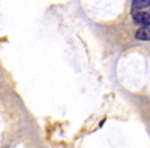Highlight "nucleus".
Listing matches in <instances>:
<instances>
[{"mask_svg":"<svg viewBox=\"0 0 150 148\" xmlns=\"http://www.w3.org/2000/svg\"><path fill=\"white\" fill-rule=\"evenodd\" d=\"M134 21L139 25H150V15L146 11H140L134 15Z\"/></svg>","mask_w":150,"mask_h":148,"instance_id":"1","label":"nucleus"},{"mask_svg":"<svg viewBox=\"0 0 150 148\" xmlns=\"http://www.w3.org/2000/svg\"><path fill=\"white\" fill-rule=\"evenodd\" d=\"M136 38L140 40H149L150 39V31L145 27H142L136 32Z\"/></svg>","mask_w":150,"mask_h":148,"instance_id":"2","label":"nucleus"},{"mask_svg":"<svg viewBox=\"0 0 150 148\" xmlns=\"http://www.w3.org/2000/svg\"><path fill=\"white\" fill-rule=\"evenodd\" d=\"M150 4L149 0H136L133 2V8L134 9H140L143 8V7L147 6Z\"/></svg>","mask_w":150,"mask_h":148,"instance_id":"3","label":"nucleus"}]
</instances>
